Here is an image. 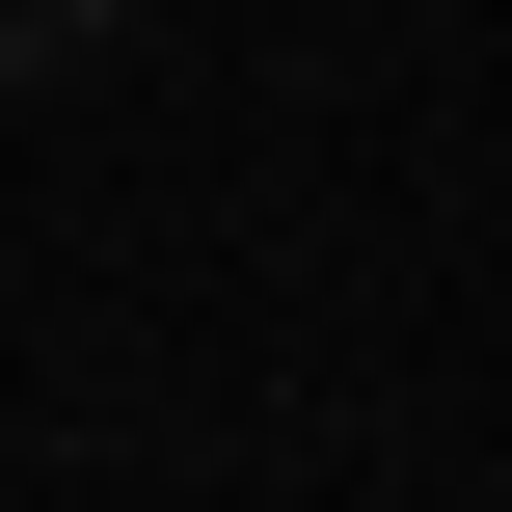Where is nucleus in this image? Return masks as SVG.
Here are the masks:
<instances>
[{"mask_svg": "<svg viewBox=\"0 0 512 512\" xmlns=\"http://www.w3.org/2000/svg\"><path fill=\"white\" fill-rule=\"evenodd\" d=\"M108 27H135V0H0V81H81Z\"/></svg>", "mask_w": 512, "mask_h": 512, "instance_id": "nucleus-1", "label": "nucleus"}]
</instances>
